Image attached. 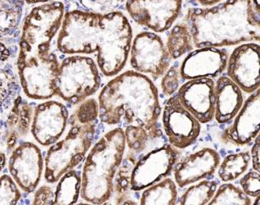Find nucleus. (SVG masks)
I'll use <instances>...</instances> for the list:
<instances>
[{
  "instance_id": "obj_7",
  "label": "nucleus",
  "mask_w": 260,
  "mask_h": 205,
  "mask_svg": "<svg viewBox=\"0 0 260 205\" xmlns=\"http://www.w3.org/2000/svg\"><path fill=\"white\" fill-rule=\"evenodd\" d=\"M16 67L26 96L43 100L56 95L55 79L59 62L54 53H32L19 49Z\"/></svg>"
},
{
  "instance_id": "obj_22",
  "label": "nucleus",
  "mask_w": 260,
  "mask_h": 205,
  "mask_svg": "<svg viewBox=\"0 0 260 205\" xmlns=\"http://www.w3.org/2000/svg\"><path fill=\"white\" fill-rule=\"evenodd\" d=\"M24 0H0V42L13 46L22 31Z\"/></svg>"
},
{
  "instance_id": "obj_9",
  "label": "nucleus",
  "mask_w": 260,
  "mask_h": 205,
  "mask_svg": "<svg viewBox=\"0 0 260 205\" xmlns=\"http://www.w3.org/2000/svg\"><path fill=\"white\" fill-rule=\"evenodd\" d=\"M178 157L176 148L171 144L156 145L146 149L133 162L128 175V186L135 192L157 183L171 173Z\"/></svg>"
},
{
  "instance_id": "obj_8",
  "label": "nucleus",
  "mask_w": 260,
  "mask_h": 205,
  "mask_svg": "<svg viewBox=\"0 0 260 205\" xmlns=\"http://www.w3.org/2000/svg\"><path fill=\"white\" fill-rule=\"evenodd\" d=\"M64 11L59 1L34 7L22 25L19 49L36 53L50 52L52 40L62 26Z\"/></svg>"
},
{
  "instance_id": "obj_11",
  "label": "nucleus",
  "mask_w": 260,
  "mask_h": 205,
  "mask_svg": "<svg viewBox=\"0 0 260 205\" xmlns=\"http://www.w3.org/2000/svg\"><path fill=\"white\" fill-rule=\"evenodd\" d=\"M182 0H126L131 18L153 32L171 28L182 11Z\"/></svg>"
},
{
  "instance_id": "obj_2",
  "label": "nucleus",
  "mask_w": 260,
  "mask_h": 205,
  "mask_svg": "<svg viewBox=\"0 0 260 205\" xmlns=\"http://www.w3.org/2000/svg\"><path fill=\"white\" fill-rule=\"evenodd\" d=\"M99 117L107 125H136L152 133L162 132L157 87L148 77L128 71L109 81L99 96Z\"/></svg>"
},
{
  "instance_id": "obj_3",
  "label": "nucleus",
  "mask_w": 260,
  "mask_h": 205,
  "mask_svg": "<svg viewBox=\"0 0 260 205\" xmlns=\"http://www.w3.org/2000/svg\"><path fill=\"white\" fill-rule=\"evenodd\" d=\"M186 22L197 48H219L260 39L259 12L252 0H227L211 8L189 9Z\"/></svg>"
},
{
  "instance_id": "obj_5",
  "label": "nucleus",
  "mask_w": 260,
  "mask_h": 205,
  "mask_svg": "<svg viewBox=\"0 0 260 205\" xmlns=\"http://www.w3.org/2000/svg\"><path fill=\"white\" fill-rule=\"evenodd\" d=\"M70 124L66 137L52 145L46 154L45 179L48 183L57 182L63 174L80 164L92 146L97 120H86L74 112Z\"/></svg>"
},
{
  "instance_id": "obj_28",
  "label": "nucleus",
  "mask_w": 260,
  "mask_h": 205,
  "mask_svg": "<svg viewBox=\"0 0 260 205\" xmlns=\"http://www.w3.org/2000/svg\"><path fill=\"white\" fill-rule=\"evenodd\" d=\"M250 161L251 155L247 151L229 155L220 164L219 178L225 182L235 181L247 171Z\"/></svg>"
},
{
  "instance_id": "obj_32",
  "label": "nucleus",
  "mask_w": 260,
  "mask_h": 205,
  "mask_svg": "<svg viewBox=\"0 0 260 205\" xmlns=\"http://www.w3.org/2000/svg\"><path fill=\"white\" fill-rule=\"evenodd\" d=\"M164 75L165 76L162 77V82H161L162 92L166 96L175 94V92L179 88L180 79L182 78L178 65H173L172 67L168 69Z\"/></svg>"
},
{
  "instance_id": "obj_21",
  "label": "nucleus",
  "mask_w": 260,
  "mask_h": 205,
  "mask_svg": "<svg viewBox=\"0 0 260 205\" xmlns=\"http://www.w3.org/2000/svg\"><path fill=\"white\" fill-rule=\"evenodd\" d=\"M243 105L240 87L228 76H221L215 84L214 117L220 124L236 117Z\"/></svg>"
},
{
  "instance_id": "obj_6",
  "label": "nucleus",
  "mask_w": 260,
  "mask_h": 205,
  "mask_svg": "<svg viewBox=\"0 0 260 205\" xmlns=\"http://www.w3.org/2000/svg\"><path fill=\"white\" fill-rule=\"evenodd\" d=\"M100 71L89 57L73 55L59 64L55 79L56 95L70 105H78L101 87Z\"/></svg>"
},
{
  "instance_id": "obj_10",
  "label": "nucleus",
  "mask_w": 260,
  "mask_h": 205,
  "mask_svg": "<svg viewBox=\"0 0 260 205\" xmlns=\"http://www.w3.org/2000/svg\"><path fill=\"white\" fill-rule=\"evenodd\" d=\"M130 64L136 72L149 74L154 79L164 76L170 67L171 57L159 36L140 32L130 46Z\"/></svg>"
},
{
  "instance_id": "obj_4",
  "label": "nucleus",
  "mask_w": 260,
  "mask_h": 205,
  "mask_svg": "<svg viewBox=\"0 0 260 205\" xmlns=\"http://www.w3.org/2000/svg\"><path fill=\"white\" fill-rule=\"evenodd\" d=\"M126 148L124 131L111 130L95 144L85 160L81 176V198L102 204L113 193V181L123 160Z\"/></svg>"
},
{
  "instance_id": "obj_13",
  "label": "nucleus",
  "mask_w": 260,
  "mask_h": 205,
  "mask_svg": "<svg viewBox=\"0 0 260 205\" xmlns=\"http://www.w3.org/2000/svg\"><path fill=\"white\" fill-rule=\"evenodd\" d=\"M9 172L18 187L23 192L36 191L43 172L44 161L41 150L31 142L16 146L9 159Z\"/></svg>"
},
{
  "instance_id": "obj_15",
  "label": "nucleus",
  "mask_w": 260,
  "mask_h": 205,
  "mask_svg": "<svg viewBox=\"0 0 260 205\" xmlns=\"http://www.w3.org/2000/svg\"><path fill=\"white\" fill-rule=\"evenodd\" d=\"M228 77L247 93L259 89V46L247 43L236 47L228 58Z\"/></svg>"
},
{
  "instance_id": "obj_33",
  "label": "nucleus",
  "mask_w": 260,
  "mask_h": 205,
  "mask_svg": "<svg viewBox=\"0 0 260 205\" xmlns=\"http://www.w3.org/2000/svg\"><path fill=\"white\" fill-rule=\"evenodd\" d=\"M259 172H257L254 169L250 170L248 173L246 174L240 180V185L244 193L249 197H256L259 196Z\"/></svg>"
},
{
  "instance_id": "obj_34",
  "label": "nucleus",
  "mask_w": 260,
  "mask_h": 205,
  "mask_svg": "<svg viewBox=\"0 0 260 205\" xmlns=\"http://www.w3.org/2000/svg\"><path fill=\"white\" fill-rule=\"evenodd\" d=\"M87 8L94 11H111L122 6L126 0H76Z\"/></svg>"
},
{
  "instance_id": "obj_17",
  "label": "nucleus",
  "mask_w": 260,
  "mask_h": 205,
  "mask_svg": "<svg viewBox=\"0 0 260 205\" xmlns=\"http://www.w3.org/2000/svg\"><path fill=\"white\" fill-rule=\"evenodd\" d=\"M227 51L217 47H201L187 55L180 67L183 80L210 78L222 74L227 66Z\"/></svg>"
},
{
  "instance_id": "obj_39",
  "label": "nucleus",
  "mask_w": 260,
  "mask_h": 205,
  "mask_svg": "<svg viewBox=\"0 0 260 205\" xmlns=\"http://www.w3.org/2000/svg\"><path fill=\"white\" fill-rule=\"evenodd\" d=\"M6 164V154L4 151H0V173L5 168Z\"/></svg>"
},
{
  "instance_id": "obj_41",
  "label": "nucleus",
  "mask_w": 260,
  "mask_h": 205,
  "mask_svg": "<svg viewBox=\"0 0 260 205\" xmlns=\"http://www.w3.org/2000/svg\"><path fill=\"white\" fill-rule=\"evenodd\" d=\"M252 5L254 6L255 10L259 12V0H252Z\"/></svg>"
},
{
  "instance_id": "obj_40",
  "label": "nucleus",
  "mask_w": 260,
  "mask_h": 205,
  "mask_svg": "<svg viewBox=\"0 0 260 205\" xmlns=\"http://www.w3.org/2000/svg\"><path fill=\"white\" fill-rule=\"evenodd\" d=\"M25 3L28 5H36V4H47L52 2L53 0H24Z\"/></svg>"
},
{
  "instance_id": "obj_35",
  "label": "nucleus",
  "mask_w": 260,
  "mask_h": 205,
  "mask_svg": "<svg viewBox=\"0 0 260 205\" xmlns=\"http://www.w3.org/2000/svg\"><path fill=\"white\" fill-rule=\"evenodd\" d=\"M55 191L49 186H42L36 192L32 204L52 205L54 203Z\"/></svg>"
},
{
  "instance_id": "obj_24",
  "label": "nucleus",
  "mask_w": 260,
  "mask_h": 205,
  "mask_svg": "<svg viewBox=\"0 0 260 205\" xmlns=\"http://www.w3.org/2000/svg\"><path fill=\"white\" fill-rule=\"evenodd\" d=\"M125 142L129 150L127 159L134 162L136 158L149 148L153 141L162 138V132L152 133L146 131L144 127L136 125H129L124 131Z\"/></svg>"
},
{
  "instance_id": "obj_31",
  "label": "nucleus",
  "mask_w": 260,
  "mask_h": 205,
  "mask_svg": "<svg viewBox=\"0 0 260 205\" xmlns=\"http://www.w3.org/2000/svg\"><path fill=\"white\" fill-rule=\"evenodd\" d=\"M21 196L18 186L11 176H0V204H16Z\"/></svg>"
},
{
  "instance_id": "obj_37",
  "label": "nucleus",
  "mask_w": 260,
  "mask_h": 205,
  "mask_svg": "<svg viewBox=\"0 0 260 205\" xmlns=\"http://www.w3.org/2000/svg\"><path fill=\"white\" fill-rule=\"evenodd\" d=\"M10 48H11L10 46L0 42V62H6L11 58L12 56V51Z\"/></svg>"
},
{
  "instance_id": "obj_18",
  "label": "nucleus",
  "mask_w": 260,
  "mask_h": 205,
  "mask_svg": "<svg viewBox=\"0 0 260 205\" xmlns=\"http://www.w3.org/2000/svg\"><path fill=\"white\" fill-rule=\"evenodd\" d=\"M236 116L233 125L222 138L236 146H245L252 142L259 132V89L252 92Z\"/></svg>"
},
{
  "instance_id": "obj_19",
  "label": "nucleus",
  "mask_w": 260,
  "mask_h": 205,
  "mask_svg": "<svg viewBox=\"0 0 260 205\" xmlns=\"http://www.w3.org/2000/svg\"><path fill=\"white\" fill-rule=\"evenodd\" d=\"M220 155L213 149L204 148L178 162L174 172L176 183L184 187L212 176L219 166Z\"/></svg>"
},
{
  "instance_id": "obj_36",
  "label": "nucleus",
  "mask_w": 260,
  "mask_h": 205,
  "mask_svg": "<svg viewBox=\"0 0 260 205\" xmlns=\"http://www.w3.org/2000/svg\"><path fill=\"white\" fill-rule=\"evenodd\" d=\"M259 136L257 135V137L254 139L255 142L253 144V146L252 148V167L255 171L259 172L260 170V162H259Z\"/></svg>"
},
{
  "instance_id": "obj_16",
  "label": "nucleus",
  "mask_w": 260,
  "mask_h": 205,
  "mask_svg": "<svg viewBox=\"0 0 260 205\" xmlns=\"http://www.w3.org/2000/svg\"><path fill=\"white\" fill-rule=\"evenodd\" d=\"M177 91L179 101L201 123H208L214 118L215 82L212 79L188 80Z\"/></svg>"
},
{
  "instance_id": "obj_30",
  "label": "nucleus",
  "mask_w": 260,
  "mask_h": 205,
  "mask_svg": "<svg viewBox=\"0 0 260 205\" xmlns=\"http://www.w3.org/2000/svg\"><path fill=\"white\" fill-rule=\"evenodd\" d=\"M252 201L242 190L232 184H223L220 186L208 204L250 205Z\"/></svg>"
},
{
  "instance_id": "obj_27",
  "label": "nucleus",
  "mask_w": 260,
  "mask_h": 205,
  "mask_svg": "<svg viewBox=\"0 0 260 205\" xmlns=\"http://www.w3.org/2000/svg\"><path fill=\"white\" fill-rule=\"evenodd\" d=\"M166 47L171 59H176L192 51L193 41L188 26L183 23L174 26L169 33Z\"/></svg>"
},
{
  "instance_id": "obj_29",
  "label": "nucleus",
  "mask_w": 260,
  "mask_h": 205,
  "mask_svg": "<svg viewBox=\"0 0 260 205\" xmlns=\"http://www.w3.org/2000/svg\"><path fill=\"white\" fill-rule=\"evenodd\" d=\"M217 189V182L202 181L197 185L190 186L183 193L180 203L182 205L208 204Z\"/></svg>"
},
{
  "instance_id": "obj_38",
  "label": "nucleus",
  "mask_w": 260,
  "mask_h": 205,
  "mask_svg": "<svg viewBox=\"0 0 260 205\" xmlns=\"http://www.w3.org/2000/svg\"><path fill=\"white\" fill-rule=\"evenodd\" d=\"M192 1L199 4L200 6L208 7V6H215V5L220 3L222 0H192Z\"/></svg>"
},
{
  "instance_id": "obj_1",
  "label": "nucleus",
  "mask_w": 260,
  "mask_h": 205,
  "mask_svg": "<svg viewBox=\"0 0 260 205\" xmlns=\"http://www.w3.org/2000/svg\"><path fill=\"white\" fill-rule=\"evenodd\" d=\"M132 36L128 20L119 11L101 14L74 10L63 16L57 49L66 55L97 52L98 66L110 77L124 67Z\"/></svg>"
},
{
  "instance_id": "obj_23",
  "label": "nucleus",
  "mask_w": 260,
  "mask_h": 205,
  "mask_svg": "<svg viewBox=\"0 0 260 205\" xmlns=\"http://www.w3.org/2000/svg\"><path fill=\"white\" fill-rule=\"evenodd\" d=\"M20 85L11 65L0 71V138L2 140L4 126L14 100L18 96Z\"/></svg>"
},
{
  "instance_id": "obj_12",
  "label": "nucleus",
  "mask_w": 260,
  "mask_h": 205,
  "mask_svg": "<svg viewBox=\"0 0 260 205\" xmlns=\"http://www.w3.org/2000/svg\"><path fill=\"white\" fill-rule=\"evenodd\" d=\"M162 127L169 143L176 149L187 148L201 133V125L179 101L171 95L162 111Z\"/></svg>"
},
{
  "instance_id": "obj_26",
  "label": "nucleus",
  "mask_w": 260,
  "mask_h": 205,
  "mask_svg": "<svg viewBox=\"0 0 260 205\" xmlns=\"http://www.w3.org/2000/svg\"><path fill=\"white\" fill-rule=\"evenodd\" d=\"M55 190L54 205L74 204L81 193V177L76 170L71 169L58 180Z\"/></svg>"
},
{
  "instance_id": "obj_20",
  "label": "nucleus",
  "mask_w": 260,
  "mask_h": 205,
  "mask_svg": "<svg viewBox=\"0 0 260 205\" xmlns=\"http://www.w3.org/2000/svg\"><path fill=\"white\" fill-rule=\"evenodd\" d=\"M32 106L18 95L6 116L4 126L2 142L7 153H11L20 139L25 137L30 131L32 118Z\"/></svg>"
},
{
  "instance_id": "obj_25",
  "label": "nucleus",
  "mask_w": 260,
  "mask_h": 205,
  "mask_svg": "<svg viewBox=\"0 0 260 205\" xmlns=\"http://www.w3.org/2000/svg\"><path fill=\"white\" fill-rule=\"evenodd\" d=\"M176 185L171 179L166 178L145 188L141 194L140 203L142 205H172L176 204Z\"/></svg>"
},
{
  "instance_id": "obj_14",
  "label": "nucleus",
  "mask_w": 260,
  "mask_h": 205,
  "mask_svg": "<svg viewBox=\"0 0 260 205\" xmlns=\"http://www.w3.org/2000/svg\"><path fill=\"white\" fill-rule=\"evenodd\" d=\"M68 121L66 106L50 100L36 106L30 129L35 140L41 146H52L62 137Z\"/></svg>"
}]
</instances>
